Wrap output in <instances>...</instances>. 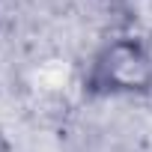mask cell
Listing matches in <instances>:
<instances>
[{
    "mask_svg": "<svg viewBox=\"0 0 152 152\" xmlns=\"http://www.w3.org/2000/svg\"><path fill=\"white\" fill-rule=\"evenodd\" d=\"M87 87L104 96H128L152 90V48L143 36H122L107 42L87 75Z\"/></svg>",
    "mask_w": 152,
    "mask_h": 152,
    "instance_id": "1",
    "label": "cell"
},
{
    "mask_svg": "<svg viewBox=\"0 0 152 152\" xmlns=\"http://www.w3.org/2000/svg\"><path fill=\"white\" fill-rule=\"evenodd\" d=\"M116 9L134 36H152V0H116Z\"/></svg>",
    "mask_w": 152,
    "mask_h": 152,
    "instance_id": "2",
    "label": "cell"
}]
</instances>
